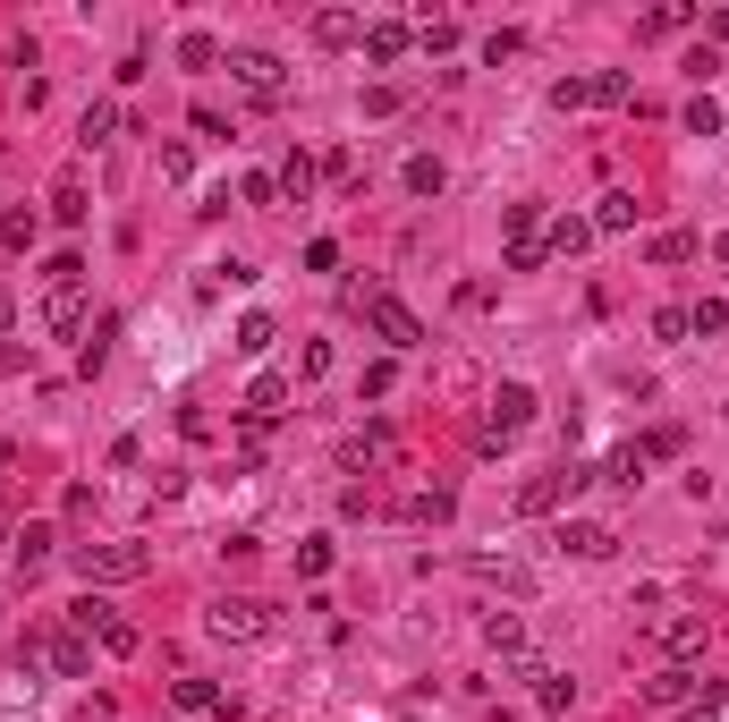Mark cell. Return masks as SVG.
Here are the masks:
<instances>
[{
    "label": "cell",
    "mask_w": 729,
    "mask_h": 722,
    "mask_svg": "<svg viewBox=\"0 0 729 722\" xmlns=\"http://www.w3.org/2000/svg\"><path fill=\"white\" fill-rule=\"evenodd\" d=\"M43 655L60 663V680H86V663H94V655H86V638H43Z\"/></svg>",
    "instance_id": "cell-23"
},
{
    "label": "cell",
    "mask_w": 729,
    "mask_h": 722,
    "mask_svg": "<svg viewBox=\"0 0 729 722\" xmlns=\"http://www.w3.org/2000/svg\"><path fill=\"white\" fill-rule=\"evenodd\" d=\"M687 331H704V340H713V331H729V306H721V297H704V306H687Z\"/></svg>",
    "instance_id": "cell-36"
},
{
    "label": "cell",
    "mask_w": 729,
    "mask_h": 722,
    "mask_svg": "<svg viewBox=\"0 0 729 722\" xmlns=\"http://www.w3.org/2000/svg\"><path fill=\"white\" fill-rule=\"evenodd\" d=\"M408 43H415V34L399 26V18H374V26H365V60L390 68V60H408Z\"/></svg>",
    "instance_id": "cell-10"
},
{
    "label": "cell",
    "mask_w": 729,
    "mask_h": 722,
    "mask_svg": "<svg viewBox=\"0 0 729 722\" xmlns=\"http://www.w3.org/2000/svg\"><path fill=\"white\" fill-rule=\"evenodd\" d=\"M263 349H272V315H247L238 324V358H263Z\"/></svg>",
    "instance_id": "cell-32"
},
{
    "label": "cell",
    "mask_w": 729,
    "mask_h": 722,
    "mask_svg": "<svg viewBox=\"0 0 729 722\" xmlns=\"http://www.w3.org/2000/svg\"><path fill=\"white\" fill-rule=\"evenodd\" d=\"M442 188H449V170L433 154H408V196H442Z\"/></svg>",
    "instance_id": "cell-25"
},
{
    "label": "cell",
    "mask_w": 729,
    "mask_h": 722,
    "mask_svg": "<svg viewBox=\"0 0 729 722\" xmlns=\"http://www.w3.org/2000/svg\"><path fill=\"white\" fill-rule=\"evenodd\" d=\"M315 179H322V162H315V154H288V162H281V196H297V204H306V196H315Z\"/></svg>",
    "instance_id": "cell-20"
},
{
    "label": "cell",
    "mask_w": 729,
    "mask_h": 722,
    "mask_svg": "<svg viewBox=\"0 0 729 722\" xmlns=\"http://www.w3.org/2000/svg\"><path fill=\"white\" fill-rule=\"evenodd\" d=\"M653 706H687V697H696V672H679V663H670V672H653Z\"/></svg>",
    "instance_id": "cell-24"
},
{
    "label": "cell",
    "mask_w": 729,
    "mask_h": 722,
    "mask_svg": "<svg viewBox=\"0 0 729 722\" xmlns=\"http://www.w3.org/2000/svg\"><path fill=\"white\" fill-rule=\"evenodd\" d=\"M704 34H713V43H729V9H713V18H704Z\"/></svg>",
    "instance_id": "cell-43"
},
{
    "label": "cell",
    "mask_w": 729,
    "mask_h": 722,
    "mask_svg": "<svg viewBox=\"0 0 729 722\" xmlns=\"http://www.w3.org/2000/svg\"><path fill=\"white\" fill-rule=\"evenodd\" d=\"M365 324L381 331V349H415V340H424V324H415L399 297H381V290H365Z\"/></svg>",
    "instance_id": "cell-6"
},
{
    "label": "cell",
    "mask_w": 729,
    "mask_h": 722,
    "mask_svg": "<svg viewBox=\"0 0 729 722\" xmlns=\"http://www.w3.org/2000/svg\"><path fill=\"white\" fill-rule=\"evenodd\" d=\"M449 510H458V493H449V485H415V493H408V519H415V527H442Z\"/></svg>",
    "instance_id": "cell-14"
},
{
    "label": "cell",
    "mask_w": 729,
    "mask_h": 722,
    "mask_svg": "<svg viewBox=\"0 0 729 722\" xmlns=\"http://www.w3.org/2000/svg\"><path fill=\"white\" fill-rule=\"evenodd\" d=\"M628 222H636V196H628V188H611V196L594 204V230H628Z\"/></svg>",
    "instance_id": "cell-27"
},
{
    "label": "cell",
    "mask_w": 729,
    "mask_h": 722,
    "mask_svg": "<svg viewBox=\"0 0 729 722\" xmlns=\"http://www.w3.org/2000/svg\"><path fill=\"white\" fill-rule=\"evenodd\" d=\"M77 638H86V646H102V655H136V621H127V612H111L102 595H86V603H77Z\"/></svg>",
    "instance_id": "cell-3"
},
{
    "label": "cell",
    "mask_w": 729,
    "mask_h": 722,
    "mask_svg": "<svg viewBox=\"0 0 729 722\" xmlns=\"http://www.w3.org/2000/svg\"><path fill=\"white\" fill-rule=\"evenodd\" d=\"M603 485H645V451H636V442L603 460Z\"/></svg>",
    "instance_id": "cell-29"
},
{
    "label": "cell",
    "mask_w": 729,
    "mask_h": 722,
    "mask_svg": "<svg viewBox=\"0 0 729 722\" xmlns=\"http://www.w3.org/2000/svg\"><path fill=\"white\" fill-rule=\"evenodd\" d=\"M281 408H288V374H254V383H247V417H254V426H272Z\"/></svg>",
    "instance_id": "cell-11"
},
{
    "label": "cell",
    "mask_w": 729,
    "mask_h": 722,
    "mask_svg": "<svg viewBox=\"0 0 729 722\" xmlns=\"http://www.w3.org/2000/svg\"><path fill=\"white\" fill-rule=\"evenodd\" d=\"M653 638H662V655H696L704 646V612H670V621H653Z\"/></svg>",
    "instance_id": "cell-12"
},
{
    "label": "cell",
    "mask_w": 729,
    "mask_h": 722,
    "mask_svg": "<svg viewBox=\"0 0 729 722\" xmlns=\"http://www.w3.org/2000/svg\"><path fill=\"white\" fill-rule=\"evenodd\" d=\"M501 230H509V247L517 238H543V204H501Z\"/></svg>",
    "instance_id": "cell-28"
},
{
    "label": "cell",
    "mask_w": 729,
    "mask_h": 722,
    "mask_svg": "<svg viewBox=\"0 0 729 722\" xmlns=\"http://www.w3.org/2000/svg\"><path fill=\"white\" fill-rule=\"evenodd\" d=\"M517 680H535V706H543V714H560V706H569V680H560V672H543V663H526V672H517Z\"/></svg>",
    "instance_id": "cell-18"
},
{
    "label": "cell",
    "mask_w": 729,
    "mask_h": 722,
    "mask_svg": "<svg viewBox=\"0 0 729 722\" xmlns=\"http://www.w3.org/2000/svg\"><path fill=\"white\" fill-rule=\"evenodd\" d=\"M229 68H238V86H247L254 102H281V94H288V77H281V60H272V52H229Z\"/></svg>",
    "instance_id": "cell-7"
},
{
    "label": "cell",
    "mask_w": 729,
    "mask_h": 722,
    "mask_svg": "<svg viewBox=\"0 0 729 722\" xmlns=\"http://www.w3.org/2000/svg\"><path fill=\"white\" fill-rule=\"evenodd\" d=\"M653 340H687V306H662L653 315Z\"/></svg>",
    "instance_id": "cell-41"
},
{
    "label": "cell",
    "mask_w": 729,
    "mask_h": 722,
    "mask_svg": "<svg viewBox=\"0 0 729 722\" xmlns=\"http://www.w3.org/2000/svg\"><path fill=\"white\" fill-rule=\"evenodd\" d=\"M9 315H18V297H9V281H0V331H9Z\"/></svg>",
    "instance_id": "cell-44"
},
{
    "label": "cell",
    "mask_w": 729,
    "mask_h": 722,
    "mask_svg": "<svg viewBox=\"0 0 729 722\" xmlns=\"http://www.w3.org/2000/svg\"><path fill=\"white\" fill-rule=\"evenodd\" d=\"M340 460H349V467H381V460H390V433H381V426H365V433L349 442V451H340Z\"/></svg>",
    "instance_id": "cell-26"
},
{
    "label": "cell",
    "mask_w": 729,
    "mask_h": 722,
    "mask_svg": "<svg viewBox=\"0 0 729 722\" xmlns=\"http://www.w3.org/2000/svg\"><path fill=\"white\" fill-rule=\"evenodd\" d=\"M619 535H611L603 519H560V553H577V561H603Z\"/></svg>",
    "instance_id": "cell-9"
},
{
    "label": "cell",
    "mask_w": 729,
    "mask_h": 722,
    "mask_svg": "<svg viewBox=\"0 0 729 722\" xmlns=\"http://www.w3.org/2000/svg\"><path fill=\"white\" fill-rule=\"evenodd\" d=\"M204 629L229 638V646H247V638H263V603H254V595H213V603H204Z\"/></svg>",
    "instance_id": "cell-4"
},
{
    "label": "cell",
    "mask_w": 729,
    "mask_h": 722,
    "mask_svg": "<svg viewBox=\"0 0 729 722\" xmlns=\"http://www.w3.org/2000/svg\"><path fill=\"white\" fill-rule=\"evenodd\" d=\"M68 281H86V263H77V256H52V263H43V290H68Z\"/></svg>",
    "instance_id": "cell-37"
},
{
    "label": "cell",
    "mask_w": 729,
    "mask_h": 722,
    "mask_svg": "<svg viewBox=\"0 0 729 722\" xmlns=\"http://www.w3.org/2000/svg\"><path fill=\"white\" fill-rule=\"evenodd\" d=\"M636 451H645V467H653V460H670V451H679V426H653L645 442H636Z\"/></svg>",
    "instance_id": "cell-38"
},
{
    "label": "cell",
    "mask_w": 729,
    "mask_h": 722,
    "mask_svg": "<svg viewBox=\"0 0 729 722\" xmlns=\"http://www.w3.org/2000/svg\"><path fill=\"white\" fill-rule=\"evenodd\" d=\"M43 324L60 331V340H77V331H86V281H68V290H43Z\"/></svg>",
    "instance_id": "cell-8"
},
{
    "label": "cell",
    "mask_w": 729,
    "mask_h": 722,
    "mask_svg": "<svg viewBox=\"0 0 729 722\" xmlns=\"http://www.w3.org/2000/svg\"><path fill=\"white\" fill-rule=\"evenodd\" d=\"M170 697H179V714H221V706H229L213 680H170Z\"/></svg>",
    "instance_id": "cell-19"
},
{
    "label": "cell",
    "mask_w": 729,
    "mask_h": 722,
    "mask_svg": "<svg viewBox=\"0 0 729 722\" xmlns=\"http://www.w3.org/2000/svg\"><path fill=\"white\" fill-rule=\"evenodd\" d=\"M569 493H585V467H551V476H526V485H517V519H543V510H560V501H569Z\"/></svg>",
    "instance_id": "cell-5"
},
{
    "label": "cell",
    "mask_w": 729,
    "mask_h": 722,
    "mask_svg": "<svg viewBox=\"0 0 729 722\" xmlns=\"http://www.w3.org/2000/svg\"><path fill=\"white\" fill-rule=\"evenodd\" d=\"M713 263H721V272H729V230H721V238H713Z\"/></svg>",
    "instance_id": "cell-45"
},
{
    "label": "cell",
    "mask_w": 729,
    "mask_h": 722,
    "mask_svg": "<svg viewBox=\"0 0 729 722\" xmlns=\"http://www.w3.org/2000/svg\"><path fill=\"white\" fill-rule=\"evenodd\" d=\"M483 638H492L501 655H517V646H526V629H517V612H492V621H483Z\"/></svg>",
    "instance_id": "cell-33"
},
{
    "label": "cell",
    "mask_w": 729,
    "mask_h": 722,
    "mask_svg": "<svg viewBox=\"0 0 729 722\" xmlns=\"http://www.w3.org/2000/svg\"><path fill=\"white\" fill-rule=\"evenodd\" d=\"M322 179H340V188H356V154L340 145V154H322Z\"/></svg>",
    "instance_id": "cell-39"
},
{
    "label": "cell",
    "mask_w": 729,
    "mask_h": 722,
    "mask_svg": "<svg viewBox=\"0 0 729 722\" xmlns=\"http://www.w3.org/2000/svg\"><path fill=\"white\" fill-rule=\"evenodd\" d=\"M52 553H60V535H52V527H18V569H26V578H34Z\"/></svg>",
    "instance_id": "cell-17"
},
{
    "label": "cell",
    "mask_w": 729,
    "mask_h": 722,
    "mask_svg": "<svg viewBox=\"0 0 729 722\" xmlns=\"http://www.w3.org/2000/svg\"><path fill=\"white\" fill-rule=\"evenodd\" d=\"M86 213H94V204H86V179H77V170H68L60 188H52V222H68V230H77V222H86Z\"/></svg>",
    "instance_id": "cell-16"
},
{
    "label": "cell",
    "mask_w": 729,
    "mask_h": 722,
    "mask_svg": "<svg viewBox=\"0 0 729 722\" xmlns=\"http://www.w3.org/2000/svg\"><path fill=\"white\" fill-rule=\"evenodd\" d=\"M68 569H77L86 587H127V578L153 569V553H145V544H68Z\"/></svg>",
    "instance_id": "cell-1"
},
{
    "label": "cell",
    "mask_w": 729,
    "mask_h": 722,
    "mask_svg": "<svg viewBox=\"0 0 729 722\" xmlns=\"http://www.w3.org/2000/svg\"><path fill=\"white\" fill-rule=\"evenodd\" d=\"M526 426H535V392H526V383H501V392H492V417H483V451H509Z\"/></svg>",
    "instance_id": "cell-2"
},
{
    "label": "cell",
    "mask_w": 729,
    "mask_h": 722,
    "mask_svg": "<svg viewBox=\"0 0 729 722\" xmlns=\"http://www.w3.org/2000/svg\"><path fill=\"white\" fill-rule=\"evenodd\" d=\"M585 102L619 111V102H628V68H594V77H585Z\"/></svg>",
    "instance_id": "cell-21"
},
{
    "label": "cell",
    "mask_w": 729,
    "mask_h": 722,
    "mask_svg": "<svg viewBox=\"0 0 729 722\" xmlns=\"http://www.w3.org/2000/svg\"><path fill=\"white\" fill-rule=\"evenodd\" d=\"M179 68H221V43L213 34H179Z\"/></svg>",
    "instance_id": "cell-30"
},
{
    "label": "cell",
    "mask_w": 729,
    "mask_h": 722,
    "mask_svg": "<svg viewBox=\"0 0 729 722\" xmlns=\"http://www.w3.org/2000/svg\"><path fill=\"white\" fill-rule=\"evenodd\" d=\"M0 238L9 247H34V213H0Z\"/></svg>",
    "instance_id": "cell-40"
},
{
    "label": "cell",
    "mask_w": 729,
    "mask_h": 722,
    "mask_svg": "<svg viewBox=\"0 0 729 722\" xmlns=\"http://www.w3.org/2000/svg\"><path fill=\"white\" fill-rule=\"evenodd\" d=\"M687 136H721V102H713V94L687 102Z\"/></svg>",
    "instance_id": "cell-34"
},
{
    "label": "cell",
    "mask_w": 729,
    "mask_h": 722,
    "mask_svg": "<svg viewBox=\"0 0 729 722\" xmlns=\"http://www.w3.org/2000/svg\"><path fill=\"white\" fill-rule=\"evenodd\" d=\"M111 136H119V111H111V102H94V111L77 120V145L94 154V145H111Z\"/></svg>",
    "instance_id": "cell-22"
},
{
    "label": "cell",
    "mask_w": 729,
    "mask_h": 722,
    "mask_svg": "<svg viewBox=\"0 0 729 722\" xmlns=\"http://www.w3.org/2000/svg\"><path fill=\"white\" fill-rule=\"evenodd\" d=\"M297 569H306V578H322V569H331V544H322V535H315V544H297Z\"/></svg>",
    "instance_id": "cell-42"
},
{
    "label": "cell",
    "mask_w": 729,
    "mask_h": 722,
    "mask_svg": "<svg viewBox=\"0 0 729 722\" xmlns=\"http://www.w3.org/2000/svg\"><path fill=\"white\" fill-rule=\"evenodd\" d=\"M415 43H424V52H458V18H424Z\"/></svg>",
    "instance_id": "cell-31"
},
{
    "label": "cell",
    "mask_w": 729,
    "mask_h": 722,
    "mask_svg": "<svg viewBox=\"0 0 729 722\" xmlns=\"http://www.w3.org/2000/svg\"><path fill=\"white\" fill-rule=\"evenodd\" d=\"M585 238H594V222H577V213H560V222L543 230V256H585Z\"/></svg>",
    "instance_id": "cell-15"
},
{
    "label": "cell",
    "mask_w": 729,
    "mask_h": 722,
    "mask_svg": "<svg viewBox=\"0 0 729 722\" xmlns=\"http://www.w3.org/2000/svg\"><path fill=\"white\" fill-rule=\"evenodd\" d=\"M315 43L349 52V43H365V18H356V9H322V18H315Z\"/></svg>",
    "instance_id": "cell-13"
},
{
    "label": "cell",
    "mask_w": 729,
    "mask_h": 722,
    "mask_svg": "<svg viewBox=\"0 0 729 722\" xmlns=\"http://www.w3.org/2000/svg\"><path fill=\"white\" fill-rule=\"evenodd\" d=\"M645 256H653V263H687V256H696V238H687V230H662Z\"/></svg>",
    "instance_id": "cell-35"
}]
</instances>
